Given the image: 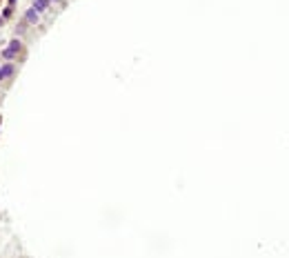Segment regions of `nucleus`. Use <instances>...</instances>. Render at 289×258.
I'll return each instance as SVG.
<instances>
[{"mask_svg":"<svg viewBox=\"0 0 289 258\" xmlns=\"http://www.w3.org/2000/svg\"><path fill=\"white\" fill-rule=\"evenodd\" d=\"M20 49H22V43H20V40H11V43H9V47H5L0 56H2L5 60H11V58L16 56V53H18Z\"/></svg>","mask_w":289,"mask_h":258,"instance_id":"nucleus-1","label":"nucleus"},{"mask_svg":"<svg viewBox=\"0 0 289 258\" xmlns=\"http://www.w3.org/2000/svg\"><path fill=\"white\" fill-rule=\"evenodd\" d=\"M0 25H2V18H0Z\"/></svg>","mask_w":289,"mask_h":258,"instance_id":"nucleus-5","label":"nucleus"},{"mask_svg":"<svg viewBox=\"0 0 289 258\" xmlns=\"http://www.w3.org/2000/svg\"><path fill=\"white\" fill-rule=\"evenodd\" d=\"M25 20L29 22V25H34V22H38V11L31 7V9H27V13H25Z\"/></svg>","mask_w":289,"mask_h":258,"instance_id":"nucleus-3","label":"nucleus"},{"mask_svg":"<svg viewBox=\"0 0 289 258\" xmlns=\"http://www.w3.org/2000/svg\"><path fill=\"white\" fill-rule=\"evenodd\" d=\"M13 71H16V67H13L11 62H5V65H0V80L2 78H11Z\"/></svg>","mask_w":289,"mask_h":258,"instance_id":"nucleus-2","label":"nucleus"},{"mask_svg":"<svg viewBox=\"0 0 289 258\" xmlns=\"http://www.w3.org/2000/svg\"><path fill=\"white\" fill-rule=\"evenodd\" d=\"M49 7V0H34V9L40 13V11H45Z\"/></svg>","mask_w":289,"mask_h":258,"instance_id":"nucleus-4","label":"nucleus"}]
</instances>
